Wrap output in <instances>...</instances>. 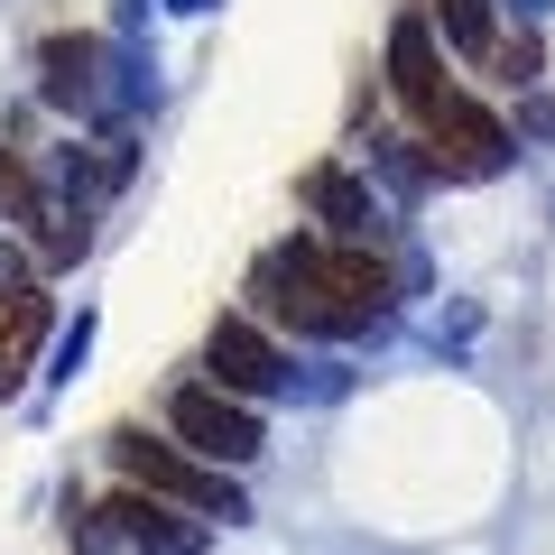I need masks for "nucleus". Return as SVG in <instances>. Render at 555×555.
Masks as SVG:
<instances>
[{
  "mask_svg": "<svg viewBox=\"0 0 555 555\" xmlns=\"http://www.w3.org/2000/svg\"><path fill=\"white\" fill-rule=\"evenodd\" d=\"M436 20L463 56H491V0H436Z\"/></svg>",
  "mask_w": 555,
  "mask_h": 555,
  "instance_id": "nucleus-10",
  "label": "nucleus"
},
{
  "mask_svg": "<svg viewBox=\"0 0 555 555\" xmlns=\"http://www.w3.org/2000/svg\"><path fill=\"white\" fill-rule=\"evenodd\" d=\"M177 436L195 444L204 463H250L259 454V416H250V398H232V389H177Z\"/></svg>",
  "mask_w": 555,
  "mask_h": 555,
  "instance_id": "nucleus-3",
  "label": "nucleus"
},
{
  "mask_svg": "<svg viewBox=\"0 0 555 555\" xmlns=\"http://www.w3.org/2000/svg\"><path fill=\"white\" fill-rule=\"evenodd\" d=\"M426 158H436L444 177H500V158H509V130H500V120L481 112L473 93H444L436 112H426Z\"/></svg>",
  "mask_w": 555,
  "mask_h": 555,
  "instance_id": "nucleus-2",
  "label": "nucleus"
},
{
  "mask_svg": "<svg viewBox=\"0 0 555 555\" xmlns=\"http://www.w3.org/2000/svg\"><path fill=\"white\" fill-rule=\"evenodd\" d=\"M93 518H102V528H120L139 555H204V528H195V518H177L158 491H139V481H130L120 500H102Z\"/></svg>",
  "mask_w": 555,
  "mask_h": 555,
  "instance_id": "nucleus-5",
  "label": "nucleus"
},
{
  "mask_svg": "<svg viewBox=\"0 0 555 555\" xmlns=\"http://www.w3.org/2000/svg\"><path fill=\"white\" fill-rule=\"evenodd\" d=\"M38 65H47V93H56V102H83V93H93V38H56Z\"/></svg>",
  "mask_w": 555,
  "mask_h": 555,
  "instance_id": "nucleus-9",
  "label": "nucleus"
},
{
  "mask_svg": "<svg viewBox=\"0 0 555 555\" xmlns=\"http://www.w3.org/2000/svg\"><path fill=\"white\" fill-rule=\"evenodd\" d=\"M389 93L408 102L416 120L454 93V83H444V65H436V28H426V20H398V28H389Z\"/></svg>",
  "mask_w": 555,
  "mask_h": 555,
  "instance_id": "nucleus-6",
  "label": "nucleus"
},
{
  "mask_svg": "<svg viewBox=\"0 0 555 555\" xmlns=\"http://www.w3.org/2000/svg\"><path fill=\"white\" fill-rule=\"evenodd\" d=\"M38 334H47V297L38 287H10L0 297V389H20V361L38 352Z\"/></svg>",
  "mask_w": 555,
  "mask_h": 555,
  "instance_id": "nucleus-8",
  "label": "nucleus"
},
{
  "mask_svg": "<svg viewBox=\"0 0 555 555\" xmlns=\"http://www.w3.org/2000/svg\"><path fill=\"white\" fill-rule=\"evenodd\" d=\"M537 75V38H509L500 47V83H528Z\"/></svg>",
  "mask_w": 555,
  "mask_h": 555,
  "instance_id": "nucleus-11",
  "label": "nucleus"
},
{
  "mask_svg": "<svg viewBox=\"0 0 555 555\" xmlns=\"http://www.w3.org/2000/svg\"><path fill=\"white\" fill-rule=\"evenodd\" d=\"M112 463L139 481V491H158V500H185V509H204V518H241L232 473H222V463L177 454V444H158L149 426H120V436H112Z\"/></svg>",
  "mask_w": 555,
  "mask_h": 555,
  "instance_id": "nucleus-1",
  "label": "nucleus"
},
{
  "mask_svg": "<svg viewBox=\"0 0 555 555\" xmlns=\"http://www.w3.org/2000/svg\"><path fill=\"white\" fill-rule=\"evenodd\" d=\"M204 371H214V389H232V398H269L278 379H287V352H278L250 315H222L214 334H204Z\"/></svg>",
  "mask_w": 555,
  "mask_h": 555,
  "instance_id": "nucleus-4",
  "label": "nucleus"
},
{
  "mask_svg": "<svg viewBox=\"0 0 555 555\" xmlns=\"http://www.w3.org/2000/svg\"><path fill=\"white\" fill-rule=\"evenodd\" d=\"M297 195H306V214H324V232H334V241H361V232H371V185L343 177V167H306Z\"/></svg>",
  "mask_w": 555,
  "mask_h": 555,
  "instance_id": "nucleus-7",
  "label": "nucleus"
}]
</instances>
